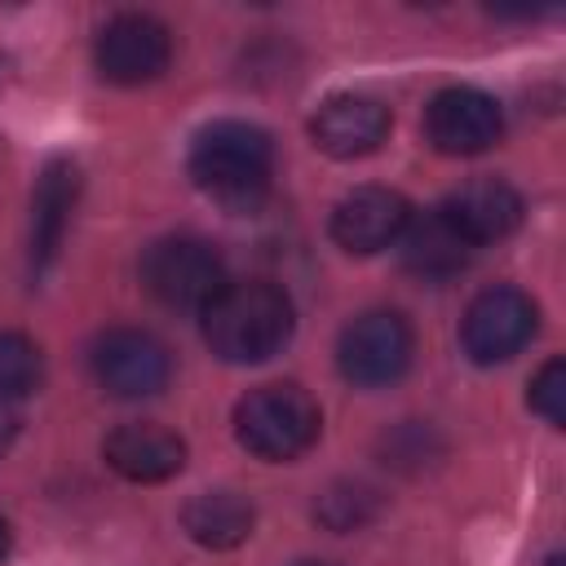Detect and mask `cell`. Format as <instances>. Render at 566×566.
Returning a JSON list of instances; mask_svg holds the SVG:
<instances>
[{
  "mask_svg": "<svg viewBox=\"0 0 566 566\" xmlns=\"http://www.w3.org/2000/svg\"><path fill=\"white\" fill-rule=\"evenodd\" d=\"M203 340L221 363H265L274 358L296 327V310L279 283L243 279L226 283L203 305Z\"/></svg>",
  "mask_w": 566,
  "mask_h": 566,
  "instance_id": "6da1fadb",
  "label": "cell"
},
{
  "mask_svg": "<svg viewBox=\"0 0 566 566\" xmlns=\"http://www.w3.org/2000/svg\"><path fill=\"white\" fill-rule=\"evenodd\" d=\"M195 186L230 212H252L274 177V142L248 119H217L190 142Z\"/></svg>",
  "mask_w": 566,
  "mask_h": 566,
  "instance_id": "7a4b0ae2",
  "label": "cell"
},
{
  "mask_svg": "<svg viewBox=\"0 0 566 566\" xmlns=\"http://www.w3.org/2000/svg\"><path fill=\"white\" fill-rule=\"evenodd\" d=\"M323 416L301 385H256L234 407V438L261 460H296L318 442Z\"/></svg>",
  "mask_w": 566,
  "mask_h": 566,
  "instance_id": "3957f363",
  "label": "cell"
},
{
  "mask_svg": "<svg viewBox=\"0 0 566 566\" xmlns=\"http://www.w3.org/2000/svg\"><path fill=\"white\" fill-rule=\"evenodd\" d=\"M142 283L146 292L168 305V310H199L230 283L226 279V261L212 243L195 239V234H172L146 248L142 256Z\"/></svg>",
  "mask_w": 566,
  "mask_h": 566,
  "instance_id": "277c9868",
  "label": "cell"
},
{
  "mask_svg": "<svg viewBox=\"0 0 566 566\" xmlns=\"http://www.w3.org/2000/svg\"><path fill=\"white\" fill-rule=\"evenodd\" d=\"M411 354H416V336L398 310H367L349 318L336 340V367L358 389L394 385L411 367Z\"/></svg>",
  "mask_w": 566,
  "mask_h": 566,
  "instance_id": "5b68a950",
  "label": "cell"
},
{
  "mask_svg": "<svg viewBox=\"0 0 566 566\" xmlns=\"http://www.w3.org/2000/svg\"><path fill=\"white\" fill-rule=\"evenodd\" d=\"M539 327V310L535 301L522 292V287H486L469 301L464 318H460V345L473 363L482 367H495V363H509Z\"/></svg>",
  "mask_w": 566,
  "mask_h": 566,
  "instance_id": "8992f818",
  "label": "cell"
},
{
  "mask_svg": "<svg viewBox=\"0 0 566 566\" xmlns=\"http://www.w3.org/2000/svg\"><path fill=\"white\" fill-rule=\"evenodd\" d=\"M93 376L111 398H150L168 385L172 358L164 340H155L142 327H111L93 340Z\"/></svg>",
  "mask_w": 566,
  "mask_h": 566,
  "instance_id": "52a82bcc",
  "label": "cell"
},
{
  "mask_svg": "<svg viewBox=\"0 0 566 566\" xmlns=\"http://www.w3.org/2000/svg\"><path fill=\"white\" fill-rule=\"evenodd\" d=\"M93 57L111 84H150L172 62V35L150 13H115L97 35Z\"/></svg>",
  "mask_w": 566,
  "mask_h": 566,
  "instance_id": "ba28073f",
  "label": "cell"
},
{
  "mask_svg": "<svg viewBox=\"0 0 566 566\" xmlns=\"http://www.w3.org/2000/svg\"><path fill=\"white\" fill-rule=\"evenodd\" d=\"M500 133H504L500 102L482 88L455 84L433 93V102L424 106V137L442 155H482L500 142Z\"/></svg>",
  "mask_w": 566,
  "mask_h": 566,
  "instance_id": "9c48e42d",
  "label": "cell"
},
{
  "mask_svg": "<svg viewBox=\"0 0 566 566\" xmlns=\"http://www.w3.org/2000/svg\"><path fill=\"white\" fill-rule=\"evenodd\" d=\"M407 221H411V203L398 190L358 186L332 208V239L354 256H371V252L398 243Z\"/></svg>",
  "mask_w": 566,
  "mask_h": 566,
  "instance_id": "30bf717a",
  "label": "cell"
},
{
  "mask_svg": "<svg viewBox=\"0 0 566 566\" xmlns=\"http://www.w3.org/2000/svg\"><path fill=\"white\" fill-rule=\"evenodd\" d=\"M310 137L332 159H363L389 137V106L367 93H332L314 111Z\"/></svg>",
  "mask_w": 566,
  "mask_h": 566,
  "instance_id": "8fae6325",
  "label": "cell"
},
{
  "mask_svg": "<svg viewBox=\"0 0 566 566\" xmlns=\"http://www.w3.org/2000/svg\"><path fill=\"white\" fill-rule=\"evenodd\" d=\"M442 221L469 243V248H482V243H495V239H509L522 221V195L500 181V177H473L464 186H455L447 199H442Z\"/></svg>",
  "mask_w": 566,
  "mask_h": 566,
  "instance_id": "7c38bea8",
  "label": "cell"
},
{
  "mask_svg": "<svg viewBox=\"0 0 566 566\" xmlns=\"http://www.w3.org/2000/svg\"><path fill=\"white\" fill-rule=\"evenodd\" d=\"M75 195H80L75 164L71 159L44 164V172L35 177V190H31V274H44L57 261Z\"/></svg>",
  "mask_w": 566,
  "mask_h": 566,
  "instance_id": "4fadbf2b",
  "label": "cell"
},
{
  "mask_svg": "<svg viewBox=\"0 0 566 566\" xmlns=\"http://www.w3.org/2000/svg\"><path fill=\"white\" fill-rule=\"evenodd\" d=\"M106 464L128 478V482H164L172 473H181L186 464V442L164 429V424H150V420H137V424H119L106 447H102Z\"/></svg>",
  "mask_w": 566,
  "mask_h": 566,
  "instance_id": "5bb4252c",
  "label": "cell"
},
{
  "mask_svg": "<svg viewBox=\"0 0 566 566\" xmlns=\"http://www.w3.org/2000/svg\"><path fill=\"white\" fill-rule=\"evenodd\" d=\"M469 256H473V248L442 221L438 208L424 212V217L411 212V221H407V230H402V265H407L416 279L442 283V279L460 274V270L469 265Z\"/></svg>",
  "mask_w": 566,
  "mask_h": 566,
  "instance_id": "9a60e30c",
  "label": "cell"
},
{
  "mask_svg": "<svg viewBox=\"0 0 566 566\" xmlns=\"http://www.w3.org/2000/svg\"><path fill=\"white\" fill-rule=\"evenodd\" d=\"M252 504L239 491H199L186 509H181V526L195 544L203 548H234L252 535Z\"/></svg>",
  "mask_w": 566,
  "mask_h": 566,
  "instance_id": "2e32d148",
  "label": "cell"
},
{
  "mask_svg": "<svg viewBox=\"0 0 566 566\" xmlns=\"http://www.w3.org/2000/svg\"><path fill=\"white\" fill-rule=\"evenodd\" d=\"M40 380V349L22 332H0V407L27 398Z\"/></svg>",
  "mask_w": 566,
  "mask_h": 566,
  "instance_id": "e0dca14e",
  "label": "cell"
},
{
  "mask_svg": "<svg viewBox=\"0 0 566 566\" xmlns=\"http://www.w3.org/2000/svg\"><path fill=\"white\" fill-rule=\"evenodd\" d=\"M531 411H539L553 429L566 424V363L562 358H548L535 376H531Z\"/></svg>",
  "mask_w": 566,
  "mask_h": 566,
  "instance_id": "ac0fdd59",
  "label": "cell"
},
{
  "mask_svg": "<svg viewBox=\"0 0 566 566\" xmlns=\"http://www.w3.org/2000/svg\"><path fill=\"white\" fill-rule=\"evenodd\" d=\"M367 513H371V491H367V486L332 491V495H323V504H318V517H323L332 531H354Z\"/></svg>",
  "mask_w": 566,
  "mask_h": 566,
  "instance_id": "d6986e66",
  "label": "cell"
},
{
  "mask_svg": "<svg viewBox=\"0 0 566 566\" xmlns=\"http://www.w3.org/2000/svg\"><path fill=\"white\" fill-rule=\"evenodd\" d=\"M13 429H18V424H13V411H9V407H0V451L9 447V438H13Z\"/></svg>",
  "mask_w": 566,
  "mask_h": 566,
  "instance_id": "ffe728a7",
  "label": "cell"
},
{
  "mask_svg": "<svg viewBox=\"0 0 566 566\" xmlns=\"http://www.w3.org/2000/svg\"><path fill=\"white\" fill-rule=\"evenodd\" d=\"M9 544H13V531H9V522L0 517V562L9 557Z\"/></svg>",
  "mask_w": 566,
  "mask_h": 566,
  "instance_id": "44dd1931",
  "label": "cell"
},
{
  "mask_svg": "<svg viewBox=\"0 0 566 566\" xmlns=\"http://www.w3.org/2000/svg\"><path fill=\"white\" fill-rule=\"evenodd\" d=\"M544 566H566V557H562V553H553V557H548Z\"/></svg>",
  "mask_w": 566,
  "mask_h": 566,
  "instance_id": "7402d4cb",
  "label": "cell"
},
{
  "mask_svg": "<svg viewBox=\"0 0 566 566\" xmlns=\"http://www.w3.org/2000/svg\"><path fill=\"white\" fill-rule=\"evenodd\" d=\"M310 566H323V562H310Z\"/></svg>",
  "mask_w": 566,
  "mask_h": 566,
  "instance_id": "603a6c76",
  "label": "cell"
}]
</instances>
